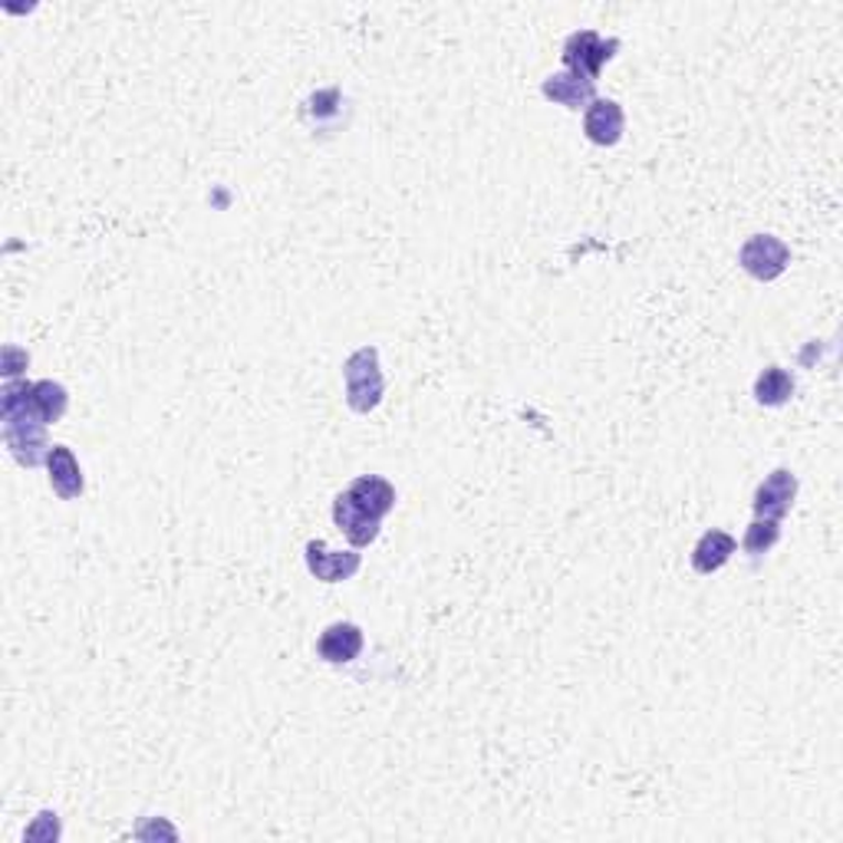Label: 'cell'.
I'll use <instances>...</instances> for the list:
<instances>
[{"label":"cell","mask_w":843,"mask_h":843,"mask_svg":"<svg viewBox=\"0 0 843 843\" xmlns=\"http://www.w3.org/2000/svg\"><path fill=\"white\" fill-rule=\"evenodd\" d=\"M343 383H346V403L353 413H370L383 399V370H380V353L373 346L356 350L346 366H343Z\"/></svg>","instance_id":"1"},{"label":"cell","mask_w":843,"mask_h":843,"mask_svg":"<svg viewBox=\"0 0 843 843\" xmlns=\"http://www.w3.org/2000/svg\"><path fill=\"white\" fill-rule=\"evenodd\" d=\"M617 46H620L617 40H604L597 30H580L564 43V63L570 73H580L594 83Z\"/></svg>","instance_id":"2"},{"label":"cell","mask_w":843,"mask_h":843,"mask_svg":"<svg viewBox=\"0 0 843 843\" xmlns=\"http://www.w3.org/2000/svg\"><path fill=\"white\" fill-rule=\"evenodd\" d=\"M738 260H741V267H745L751 277H758V280H775V277H781L785 267L791 264V247H788L781 237H775V234H755V237L745 241Z\"/></svg>","instance_id":"3"},{"label":"cell","mask_w":843,"mask_h":843,"mask_svg":"<svg viewBox=\"0 0 843 843\" xmlns=\"http://www.w3.org/2000/svg\"><path fill=\"white\" fill-rule=\"evenodd\" d=\"M794 498H798V478H794V471L778 468V471H771V474L758 484V491H755V514H758V517L781 521V517L791 511Z\"/></svg>","instance_id":"4"},{"label":"cell","mask_w":843,"mask_h":843,"mask_svg":"<svg viewBox=\"0 0 843 843\" xmlns=\"http://www.w3.org/2000/svg\"><path fill=\"white\" fill-rule=\"evenodd\" d=\"M333 517H337L340 531L346 534V541H350L353 547H366V544H373V541L380 537L383 517H376V514H370L366 508H360V504L353 501L350 491H343V494L337 498Z\"/></svg>","instance_id":"5"},{"label":"cell","mask_w":843,"mask_h":843,"mask_svg":"<svg viewBox=\"0 0 843 843\" xmlns=\"http://www.w3.org/2000/svg\"><path fill=\"white\" fill-rule=\"evenodd\" d=\"M307 567L317 580L323 584H340L350 580L360 570V554L353 551H330L323 541H310L307 544Z\"/></svg>","instance_id":"6"},{"label":"cell","mask_w":843,"mask_h":843,"mask_svg":"<svg viewBox=\"0 0 843 843\" xmlns=\"http://www.w3.org/2000/svg\"><path fill=\"white\" fill-rule=\"evenodd\" d=\"M623 109L613 99H594L587 106V119H584V132L594 146H617L623 136Z\"/></svg>","instance_id":"7"},{"label":"cell","mask_w":843,"mask_h":843,"mask_svg":"<svg viewBox=\"0 0 843 843\" xmlns=\"http://www.w3.org/2000/svg\"><path fill=\"white\" fill-rule=\"evenodd\" d=\"M46 468H50V484L63 501H76L83 494V471L66 445H53L46 451Z\"/></svg>","instance_id":"8"},{"label":"cell","mask_w":843,"mask_h":843,"mask_svg":"<svg viewBox=\"0 0 843 843\" xmlns=\"http://www.w3.org/2000/svg\"><path fill=\"white\" fill-rule=\"evenodd\" d=\"M363 649V630L353 627V623H333L327 627L320 642H317V652L320 659L333 662V665H343V662H353Z\"/></svg>","instance_id":"9"},{"label":"cell","mask_w":843,"mask_h":843,"mask_svg":"<svg viewBox=\"0 0 843 843\" xmlns=\"http://www.w3.org/2000/svg\"><path fill=\"white\" fill-rule=\"evenodd\" d=\"M544 96L567 106V109H587L594 103V83L580 73L564 70V73H557L544 83Z\"/></svg>","instance_id":"10"},{"label":"cell","mask_w":843,"mask_h":843,"mask_svg":"<svg viewBox=\"0 0 843 843\" xmlns=\"http://www.w3.org/2000/svg\"><path fill=\"white\" fill-rule=\"evenodd\" d=\"M346 491L353 494V501H356L360 508H366V511L376 514V517H386V514L396 508V488H393L386 478H380V474H363V478H356Z\"/></svg>","instance_id":"11"},{"label":"cell","mask_w":843,"mask_h":843,"mask_svg":"<svg viewBox=\"0 0 843 843\" xmlns=\"http://www.w3.org/2000/svg\"><path fill=\"white\" fill-rule=\"evenodd\" d=\"M732 554H735V537L725 531H708V534H702V541L692 551V567L698 574H715L728 564Z\"/></svg>","instance_id":"12"},{"label":"cell","mask_w":843,"mask_h":843,"mask_svg":"<svg viewBox=\"0 0 843 843\" xmlns=\"http://www.w3.org/2000/svg\"><path fill=\"white\" fill-rule=\"evenodd\" d=\"M791 396H794V380H791V373L781 370V366H768V370L758 376V383H755V399H758L761 406H781V403H788Z\"/></svg>","instance_id":"13"},{"label":"cell","mask_w":843,"mask_h":843,"mask_svg":"<svg viewBox=\"0 0 843 843\" xmlns=\"http://www.w3.org/2000/svg\"><path fill=\"white\" fill-rule=\"evenodd\" d=\"M30 399H33V406L40 409V416L46 422H56L66 413V390L60 383H50V380L33 383Z\"/></svg>","instance_id":"14"},{"label":"cell","mask_w":843,"mask_h":843,"mask_svg":"<svg viewBox=\"0 0 843 843\" xmlns=\"http://www.w3.org/2000/svg\"><path fill=\"white\" fill-rule=\"evenodd\" d=\"M778 537H781L778 521H771V517H758V521L748 527V534H745V551H748L751 557H761V554H768V551L778 544Z\"/></svg>","instance_id":"15"}]
</instances>
